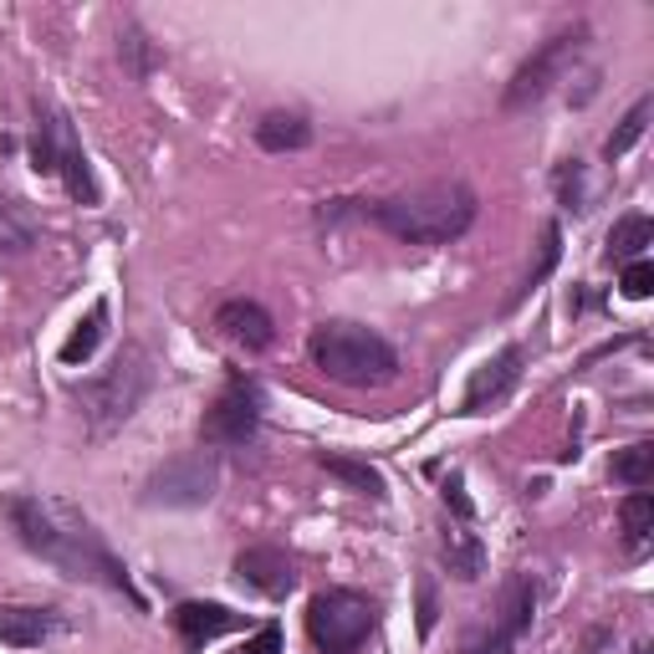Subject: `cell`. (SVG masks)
I'll return each instance as SVG.
<instances>
[{"instance_id":"cell-1","label":"cell","mask_w":654,"mask_h":654,"mask_svg":"<svg viewBox=\"0 0 654 654\" xmlns=\"http://www.w3.org/2000/svg\"><path fill=\"white\" fill-rule=\"evenodd\" d=\"M5 521L21 537V548H31L36 557H46L52 567H61L77 583H103L113 594H123L144 613V594L134 588L128 567L108 552V542L92 532V521L61 496H11L5 501Z\"/></svg>"},{"instance_id":"cell-2","label":"cell","mask_w":654,"mask_h":654,"mask_svg":"<svg viewBox=\"0 0 654 654\" xmlns=\"http://www.w3.org/2000/svg\"><path fill=\"white\" fill-rule=\"evenodd\" d=\"M353 215L379 225L384 236L409 240V246H450V240H461L476 225L481 200L461 179H440V184H425V190H409V194L363 200Z\"/></svg>"},{"instance_id":"cell-3","label":"cell","mask_w":654,"mask_h":654,"mask_svg":"<svg viewBox=\"0 0 654 654\" xmlns=\"http://www.w3.org/2000/svg\"><path fill=\"white\" fill-rule=\"evenodd\" d=\"M313 363L342 388H384L399 379V353L384 332H373L363 323H348V317H332V323L313 327V342H307Z\"/></svg>"},{"instance_id":"cell-4","label":"cell","mask_w":654,"mask_h":654,"mask_svg":"<svg viewBox=\"0 0 654 654\" xmlns=\"http://www.w3.org/2000/svg\"><path fill=\"white\" fill-rule=\"evenodd\" d=\"M149 388H154L149 348H144V342H123V353L113 358L98 379H82V384H77V404H82L88 430L98 435V440L123 430V425L138 415V404L149 399Z\"/></svg>"},{"instance_id":"cell-5","label":"cell","mask_w":654,"mask_h":654,"mask_svg":"<svg viewBox=\"0 0 654 654\" xmlns=\"http://www.w3.org/2000/svg\"><path fill=\"white\" fill-rule=\"evenodd\" d=\"M379 629V604L358 588H323L307 604V634L317 654H358Z\"/></svg>"},{"instance_id":"cell-6","label":"cell","mask_w":654,"mask_h":654,"mask_svg":"<svg viewBox=\"0 0 654 654\" xmlns=\"http://www.w3.org/2000/svg\"><path fill=\"white\" fill-rule=\"evenodd\" d=\"M583 46H588V26H567V31H557L552 42L537 46L532 57L511 72V82H506V92H501L506 113H527V108L542 103L552 92V82H563V72L583 57Z\"/></svg>"},{"instance_id":"cell-7","label":"cell","mask_w":654,"mask_h":654,"mask_svg":"<svg viewBox=\"0 0 654 654\" xmlns=\"http://www.w3.org/2000/svg\"><path fill=\"white\" fill-rule=\"evenodd\" d=\"M221 490V455L210 446L184 450L174 461H164L159 471L144 486V501L149 506H174V511H194V506H210Z\"/></svg>"},{"instance_id":"cell-8","label":"cell","mask_w":654,"mask_h":654,"mask_svg":"<svg viewBox=\"0 0 654 654\" xmlns=\"http://www.w3.org/2000/svg\"><path fill=\"white\" fill-rule=\"evenodd\" d=\"M261 415H267V394L256 379L236 373L230 384L215 394V404L200 419V446L210 450H230V446H251L256 430H261Z\"/></svg>"},{"instance_id":"cell-9","label":"cell","mask_w":654,"mask_h":654,"mask_svg":"<svg viewBox=\"0 0 654 654\" xmlns=\"http://www.w3.org/2000/svg\"><path fill=\"white\" fill-rule=\"evenodd\" d=\"M521 363H527V353H521L517 342H506L496 358H486V363L471 373V384H465V394H461V415H486L490 404H501L506 394L517 388Z\"/></svg>"},{"instance_id":"cell-10","label":"cell","mask_w":654,"mask_h":654,"mask_svg":"<svg viewBox=\"0 0 654 654\" xmlns=\"http://www.w3.org/2000/svg\"><path fill=\"white\" fill-rule=\"evenodd\" d=\"M215 332H221L225 342L246 348V353H267L271 342H277V323H271V313L251 297L221 302V307H215Z\"/></svg>"},{"instance_id":"cell-11","label":"cell","mask_w":654,"mask_h":654,"mask_svg":"<svg viewBox=\"0 0 654 654\" xmlns=\"http://www.w3.org/2000/svg\"><path fill=\"white\" fill-rule=\"evenodd\" d=\"M236 578L261 598H286L297 588V563L282 548H246L236 557Z\"/></svg>"},{"instance_id":"cell-12","label":"cell","mask_w":654,"mask_h":654,"mask_svg":"<svg viewBox=\"0 0 654 654\" xmlns=\"http://www.w3.org/2000/svg\"><path fill=\"white\" fill-rule=\"evenodd\" d=\"M240 624H246V619H240L236 609H225V604H200V598H190V604H179L174 609V629L190 650L221 640V634H236Z\"/></svg>"},{"instance_id":"cell-13","label":"cell","mask_w":654,"mask_h":654,"mask_svg":"<svg viewBox=\"0 0 654 654\" xmlns=\"http://www.w3.org/2000/svg\"><path fill=\"white\" fill-rule=\"evenodd\" d=\"M57 629H61V619L52 609H36V604H0V644L42 650Z\"/></svg>"},{"instance_id":"cell-14","label":"cell","mask_w":654,"mask_h":654,"mask_svg":"<svg viewBox=\"0 0 654 654\" xmlns=\"http://www.w3.org/2000/svg\"><path fill=\"white\" fill-rule=\"evenodd\" d=\"M532 619H537V583L527 573H517V578H506L501 604H496V634L517 644L532 629Z\"/></svg>"},{"instance_id":"cell-15","label":"cell","mask_w":654,"mask_h":654,"mask_svg":"<svg viewBox=\"0 0 654 654\" xmlns=\"http://www.w3.org/2000/svg\"><path fill=\"white\" fill-rule=\"evenodd\" d=\"M644 246H654V221L650 215H640V210H629V215H619L609 230V251H604V261H619V267H629V261H644Z\"/></svg>"},{"instance_id":"cell-16","label":"cell","mask_w":654,"mask_h":654,"mask_svg":"<svg viewBox=\"0 0 654 654\" xmlns=\"http://www.w3.org/2000/svg\"><path fill=\"white\" fill-rule=\"evenodd\" d=\"M256 144L267 154H302L313 144V123L302 119V113H267V119L256 123Z\"/></svg>"},{"instance_id":"cell-17","label":"cell","mask_w":654,"mask_h":654,"mask_svg":"<svg viewBox=\"0 0 654 654\" xmlns=\"http://www.w3.org/2000/svg\"><path fill=\"white\" fill-rule=\"evenodd\" d=\"M440 557H446V567L461 583H476L481 573H486V548H481L476 532H465V521H461V527H450V532L440 537Z\"/></svg>"},{"instance_id":"cell-18","label":"cell","mask_w":654,"mask_h":654,"mask_svg":"<svg viewBox=\"0 0 654 654\" xmlns=\"http://www.w3.org/2000/svg\"><path fill=\"white\" fill-rule=\"evenodd\" d=\"M108 317H113V307H108V297H98L88 307V317L72 327V338L61 342V363H67V369H77V363H88V358L98 353V342L108 338Z\"/></svg>"},{"instance_id":"cell-19","label":"cell","mask_w":654,"mask_h":654,"mask_svg":"<svg viewBox=\"0 0 654 654\" xmlns=\"http://www.w3.org/2000/svg\"><path fill=\"white\" fill-rule=\"evenodd\" d=\"M57 174H67V190H72V200H82V205H98V179H92L88 154H82V144L72 138L67 119H61V159H57Z\"/></svg>"},{"instance_id":"cell-20","label":"cell","mask_w":654,"mask_h":654,"mask_svg":"<svg viewBox=\"0 0 654 654\" xmlns=\"http://www.w3.org/2000/svg\"><path fill=\"white\" fill-rule=\"evenodd\" d=\"M317 465H323L327 476H338L342 486H353V490H363V496H373V501H384V496H388L384 476H379L369 461H348V455H332V450H323V455H317Z\"/></svg>"},{"instance_id":"cell-21","label":"cell","mask_w":654,"mask_h":654,"mask_svg":"<svg viewBox=\"0 0 654 654\" xmlns=\"http://www.w3.org/2000/svg\"><path fill=\"white\" fill-rule=\"evenodd\" d=\"M650 108H654V98H640V103L629 108L624 119H619V128H613L609 134V144H604V159H624L629 149H634V144H640L644 138V128H650Z\"/></svg>"},{"instance_id":"cell-22","label":"cell","mask_w":654,"mask_h":654,"mask_svg":"<svg viewBox=\"0 0 654 654\" xmlns=\"http://www.w3.org/2000/svg\"><path fill=\"white\" fill-rule=\"evenodd\" d=\"M613 481H624V486H634V490L654 486V446L650 440L624 446L619 455H613Z\"/></svg>"},{"instance_id":"cell-23","label":"cell","mask_w":654,"mask_h":654,"mask_svg":"<svg viewBox=\"0 0 654 654\" xmlns=\"http://www.w3.org/2000/svg\"><path fill=\"white\" fill-rule=\"evenodd\" d=\"M557 261H563V225L552 221V225H542V256H537V267L527 271V282H521V292H517V302H527L537 292V286L548 282L552 277V267H557ZM517 302H511V307H517Z\"/></svg>"},{"instance_id":"cell-24","label":"cell","mask_w":654,"mask_h":654,"mask_svg":"<svg viewBox=\"0 0 654 654\" xmlns=\"http://www.w3.org/2000/svg\"><path fill=\"white\" fill-rule=\"evenodd\" d=\"M57 159H61V113H42V128L31 138V169L57 174Z\"/></svg>"},{"instance_id":"cell-25","label":"cell","mask_w":654,"mask_h":654,"mask_svg":"<svg viewBox=\"0 0 654 654\" xmlns=\"http://www.w3.org/2000/svg\"><path fill=\"white\" fill-rule=\"evenodd\" d=\"M619 521H624L629 542H644L654 532V496L650 490H629L624 506H619Z\"/></svg>"},{"instance_id":"cell-26","label":"cell","mask_w":654,"mask_h":654,"mask_svg":"<svg viewBox=\"0 0 654 654\" xmlns=\"http://www.w3.org/2000/svg\"><path fill=\"white\" fill-rule=\"evenodd\" d=\"M119 57H123V67H128V77H138V82H144V77L154 72V46H149V36H144V31H138V26H128V31H123Z\"/></svg>"},{"instance_id":"cell-27","label":"cell","mask_w":654,"mask_h":654,"mask_svg":"<svg viewBox=\"0 0 654 654\" xmlns=\"http://www.w3.org/2000/svg\"><path fill=\"white\" fill-rule=\"evenodd\" d=\"M552 190L563 200V210H583L588 205V190H583V164L578 159H563L552 169Z\"/></svg>"},{"instance_id":"cell-28","label":"cell","mask_w":654,"mask_h":654,"mask_svg":"<svg viewBox=\"0 0 654 654\" xmlns=\"http://www.w3.org/2000/svg\"><path fill=\"white\" fill-rule=\"evenodd\" d=\"M31 240H36V230H31L21 215H15L11 205H0V256H21L31 251Z\"/></svg>"},{"instance_id":"cell-29","label":"cell","mask_w":654,"mask_h":654,"mask_svg":"<svg viewBox=\"0 0 654 654\" xmlns=\"http://www.w3.org/2000/svg\"><path fill=\"white\" fill-rule=\"evenodd\" d=\"M415 594H419V613H415L419 640H430V634H435V624H440V588H435V578H430V573H419Z\"/></svg>"},{"instance_id":"cell-30","label":"cell","mask_w":654,"mask_h":654,"mask_svg":"<svg viewBox=\"0 0 654 654\" xmlns=\"http://www.w3.org/2000/svg\"><path fill=\"white\" fill-rule=\"evenodd\" d=\"M440 496H446V506L455 511V521H476V501L465 496V476H461V471H450L446 486H440Z\"/></svg>"},{"instance_id":"cell-31","label":"cell","mask_w":654,"mask_h":654,"mask_svg":"<svg viewBox=\"0 0 654 654\" xmlns=\"http://www.w3.org/2000/svg\"><path fill=\"white\" fill-rule=\"evenodd\" d=\"M619 286H624L629 302H644V297L654 292V267H650V261H629V267H624V282H619Z\"/></svg>"},{"instance_id":"cell-32","label":"cell","mask_w":654,"mask_h":654,"mask_svg":"<svg viewBox=\"0 0 654 654\" xmlns=\"http://www.w3.org/2000/svg\"><path fill=\"white\" fill-rule=\"evenodd\" d=\"M240 654H282V629H277V624H261L251 640L240 644Z\"/></svg>"},{"instance_id":"cell-33","label":"cell","mask_w":654,"mask_h":654,"mask_svg":"<svg viewBox=\"0 0 654 654\" xmlns=\"http://www.w3.org/2000/svg\"><path fill=\"white\" fill-rule=\"evenodd\" d=\"M465 654H511V640H501V634L490 629V634H481V640L465 644Z\"/></svg>"},{"instance_id":"cell-34","label":"cell","mask_w":654,"mask_h":654,"mask_svg":"<svg viewBox=\"0 0 654 654\" xmlns=\"http://www.w3.org/2000/svg\"><path fill=\"white\" fill-rule=\"evenodd\" d=\"M634 654H650V644H640V650H634Z\"/></svg>"}]
</instances>
